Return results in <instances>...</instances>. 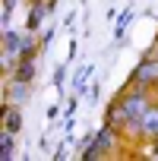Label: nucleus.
Instances as JSON below:
<instances>
[{
  "label": "nucleus",
  "instance_id": "20e7f679",
  "mask_svg": "<svg viewBox=\"0 0 158 161\" xmlns=\"http://www.w3.org/2000/svg\"><path fill=\"white\" fill-rule=\"evenodd\" d=\"M104 123H111V126H117L120 133L127 130V123H130V114H127V108H123V101L117 98L111 108H108V117H104Z\"/></svg>",
  "mask_w": 158,
  "mask_h": 161
},
{
  "label": "nucleus",
  "instance_id": "1a4fd4ad",
  "mask_svg": "<svg viewBox=\"0 0 158 161\" xmlns=\"http://www.w3.org/2000/svg\"><path fill=\"white\" fill-rule=\"evenodd\" d=\"M127 22H130V10H123V16L117 19V41H123V29H127Z\"/></svg>",
  "mask_w": 158,
  "mask_h": 161
},
{
  "label": "nucleus",
  "instance_id": "6e6552de",
  "mask_svg": "<svg viewBox=\"0 0 158 161\" xmlns=\"http://www.w3.org/2000/svg\"><path fill=\"white\" fill-rule=\"evenodd\" d=\"M54 3H35L32 7V16H29V29H35V25H41V19L48 16V10H51Z\"/></svg>",
  "mask_w": 158,
  "mask_h": 161
},
{
  "label": "nucleus",
  "instance_id": "39448f33",
  "mask_svg": "<svg viewBox=\"0 0 158 161\" xmlns=\"http://www.w3.org/2000/svg\"><path fill=\"white\" fill-rule=\"evenodd\" d=\"M0 120H3V130L22 133V114H19L16 104H7V101H3V114H0Z\"/></svg>",
  "mask_w": 158,
  "mask_h": 161
},
{
  "label": "nucleus",
  "instance_id": "7ed1b4c3",
  "mask_svg": "<svg viewBox=\"0 0 158 161\" xmlns=\"http://www.w3.org/2000/svg\"><path fill=\"white\" fill-rule=\"evenodd\" d=\"M117 136H123V133H120L117 126L104 123V126H101V133H98V136H92V145H95V148H98L101 155H108V152H114V145L120 142Z\"/></svg>",
  "mask_w": 158,
  "mask_h": 161
},
{
  "label": "nucleus",
  "instance_id": "423d86ee",
  "mask_svg": "<svg viewBox=\"0 0 158 161\" xmlns=\"http://www.w3.org/2000/svg\"><path fill=\"white\" fill-rule=\"evenodd\" d=\"M13 142H16V133L0 126V158H3V161H13V158H16V148H13Z\"/></svg>",
  "mask_w": 158,
  "mask_h": 161
},
{
  "label": "nucleus",
  "instance_id": "0eeeda50",
  "mask_svg": "<svg viewBox=\"0 0 158 161\" xmlns=\"http://www.w3.org/2000/svg\"><path fill=\"white\" fill-rule=\"evenodd\" d=\"M13 76H16V79H25V82H32V79H35V57H22L19 66L13 69Z\"/></svg>",
  "mask_w": 158,
  "mask_h": 161
},
{
  "label": "nucleus",
  "instance_id": "f257e3e1",
  "mask_svg": "<svg viewBox=\"0 0 158 161\" xmlns=\"http://www.w3.org/2000/svg\"><path fill=\"white\" fill-rule=\"evenodd\" d=\"M130 82H136V86H155V82H158V54H145V57L136 63Z\"/></svg>",
  "mask_w": 158,
  "mask_h": 161
},
{
  "label": "nucleus",
  "instance_id": "f03ea898",
  "mask_svg": "<svg viewBox=\"0 0 158 161\" xmlns=\"http://www.w3.org/2000/svg\"><path fill=\"white\" fill-rule=\"evenodd\" d=\"M32 82H25V79H16L13 76V82L7 86V92H3V101L7 104H16V108H22L25 101H29V95H32V89H29Z\"/></svg>",
  "mask_w": 158,
  "mask_h": 161
}]
</instances>
